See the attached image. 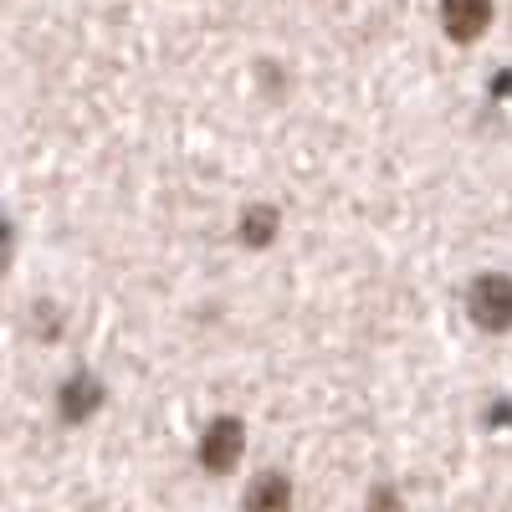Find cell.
Wrapping results in <instances>:
<instances>
[{"label":"cell","mask_w":512,"mask_h":512,"mask_svg":"<svg viewBox=\"0 0 512 512\" xmlns=\"http://www.w3.org/2000/svg\"><path fill=\"white\" fill-rule=\"evenodd\" d=\"M11 262H16V221L0 210V272H6Z\"/></svg>","instance_id":"cell-7"},{"label":"cell","mask_w":512,"mask_h":512,"mask_svg":"<svg viewBox=\"0 0 512 512\" xmlns=\"http://www.w3.org/2000/svg\"><path fill=\"white\" fill-rule=\"evenodd\" d=\"M492 98H512V67H502V72L492 77Z\"/></svg>","instance_id":"cell-10"},{"label":"cell","mask_w":512,"mask_h":512,"mask_svg":"<svg viewBox=\"0 0 512 512\" xmlns=\"http://www.w3.org/2000/svg\"><path fill=\"white\" fill-rule=\"evenodd\" d=\"M241 456H246V425H241V415H216L205 425V436H200V466L210 477H226V472L241 466Z\"/></svg>","instance_id":"cell-2"},{"label":"cell","mask_w":512,"mask_h":512,"mask_svg":"<svg viewBox=\"0 0 512 512\" xmlns=\"http://www.w3.org/2000/svg\"><path fill=\"white\" fill-rule=\"evenodd\" d=\"M436 21H441L446 41H456V47H477V41L492 31V21H497V0H441Z\"/></svg>","instance_id":"cell-3"},{"label":"cell","mask_w":512,"mask_h":512,"mask_svg":"<svg viewBox=\"0 0 512 512\" xmlns=\"http://www.w3.org/2000/svg\"><path fill=\"white\" fill-rule=\"evenodd\" d=\"M98 410H103V379H98L93 369L67 374L62 390H57V415H62L67 425H82V420L98 415Z\"/></svg>","instance_id":"cell-5"},{"label":"cell","mask_w":512,"mask_h":512,"mask_svg":"<svg viewBox=\"0 0 512 512\" xmlns=\"http://www.w3.org/2000/svg\"><path fill=\"white\" fill-rule=\"evenodd\" d=\"M369 512H405V507H400V492H395V487H374V492H369Z\"/></svg>","instance_id":"cell-8"},{"label":"cell","mask_w":512,"mask_h":512,"mask_svg":"<svg viewBox=\"0 0 512 512\" xmlns=\"http://www.w3.org/2000/svg\"><path fill=\"white\" fill-rule=\"evenodd\" d=\"M487 425H492V431L512 425V395H497V400H492V410H487Z\"/></svg>","instance_id":"cell-9"},{"label":"cell","mask_w":512,"mask_h":512,"mask_svg":"<svg viewBox=\"0 0 512 512\" xmlns=\"http://www.w3.org/2000/svg\"><path fill=\"white\" fill-rule=\"evenodd\" d=\"M461 308L477 333H492V338L512 333V272H497V267L477 272L461 292Z\"/></svg>","instance_id":"cell-1"},{"label":"cell","mask_w":512,"mask_h":512,"mask_svg":"<svg viewBox=\"0 0 512 512\" xmlns=\"http://www.w3.org/2000/svg\"><path fill=\"white\" fill-rule=\"evenodd\" d=\"M246 512H292V482L282 472H262L246 487Z\"/></svg>","instance_id":"cell-6"},{"label":"cell","mask_w":512,"mask_h":512,"mask_svg":"<svg viewBox=\"0 0 512 512\" xmlns=\"http://www.w3.org/2000/svg\"><path fill=\"white\" fill-rule=\"evenodd\" d=\"M282 226H287V216H282L277 200H246L241 216H236V241L246 251H267V246H277Z\"/></svg>","instance_id":"cell-4"}]
</instances>
